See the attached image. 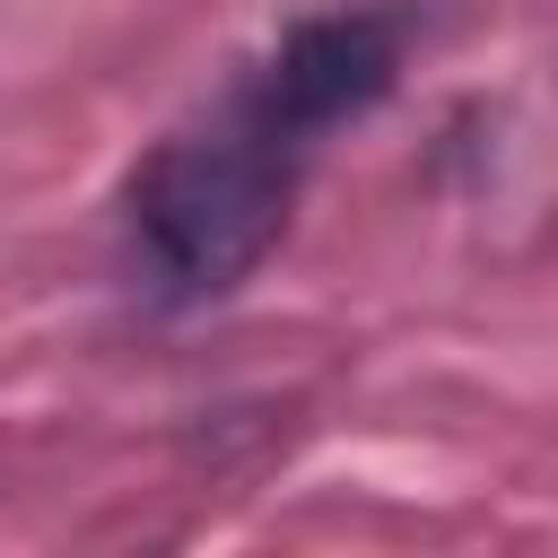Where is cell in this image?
<instances>
[{
  "instance_id": "6da1fadb",
  "label": "cell",
  "mask_w": 558,
  "mask_h": 558,
  "mask_svg": "<svg viewBox=\"0 0 558 558\" xmlns=\"http://www.w3.org/2000/svg\"><path fill=\"white\" fill-rule=\"evenodd\" d=\"M305 131H288L253 78L192 131H174L166 148H148V166L131 174V235L148 253V270L174 296H218L235 288L288 227L296 201V166H305Z\"/></svg>"
},
{
  "instance_id": "7a4b0ae2",
  "label": "cell",
  "mask_w": 558,
  "mask_h": 558,
  "mask_svg": "<svg viewBox=\"0 0 558 558\" xmlns=\"http://www.w3.org/2000/svg\"><path fill=\"white\" fill-rule=\"evenodd\" d=\"M401 70V26L384 9H340V17H305L288 26V44L253 70V96L288 122V131H331L349 113H366Z\"/></svg>"
}]
</instances>
